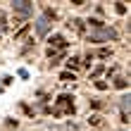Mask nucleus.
Wrapping results in <instances>:
<instances>
[{"label":"nucleus","instance_id":"nucleus-11","mask_svg":"<svg viewBox=\"0 0 131 131\" xmlns=\"http://www.w3.org/2000/svg\"><path fill=\"white\" fill-rule=\"evenodd\" d=\"M60 79H62V81H74V72H62Z\"/></svg>","mask_w":131,"mask_h":131},{"label":"nucleus","instance_id":"nucleus-12","mask_svg":"<svg viewBox=\"0 0 131 131\" xmlns=\"http://www.w3.org/2000/svg\"><path fill=\"white\" fill-rule=\"evenodd\" d=\"M105 72V69H103V64H98L95 69H93V74H91V76H93V79H95V76H100V74H103Z\"/></svg>","mask_w":131,"mask_h":131},{"label":"nucleus","instance_id":"nucleus-15","mask_svg":"<svg viewBox=\"0 0 131 131\" xmlns=\"http://www.w3.org/2000/svg\"><path fill=\"white\" fill-rule=\"evenodd\" d=\"M91 105H93V107H103V100H98V98H93V100H91Z\"/></svg>","mask_w":131,"mask_h":131},{"label":"nucleus","instance_id":"nucleus-1","mask_svg":"<svg viewBox=\"0 0 131 131\" xmlns=\"http://www.w3.org/2000/svg\"><path fill=\"white\" fill-rule=\"evenodd\" d=\"M117 38V31L114 29H107V26H100V29H93L88 34V41L91 43H100V41H114Z\"/></svg>","mask_w":131,"mask_h":131},{"label":"nucleus","instance_id":"nucleus-2","mask_svg":"<svg viewBox=\"0 0 131 131\" xmlns=\"http://www.w3.org/2000/svg\"><path fill=\"white\" fill-rule=\"evenodd\" d=\"M72 95H60L57 98V107H55V110H50L52 114H55V117H60V114H74V103H72Z\"/></svg>","mask_w":131,"mask_h":131},{"label":"nucleus","instance_id":"nucleus-10","mask_svg":"<svg viewBox=\"0 0 131 131\" xmlns=\"http://www.w3.org/2000/svg\"><path fill=\"white\" fill-rule=\"evenodd\" d=\"M110 55H112V50H110V48H100V50H98V57H103V60H105V57H110Z\"/></svg>","mask_w":131,"mask_h":131},{"label":"nucleus","instance_id":"nucleus-13","mask_svg":"<svg viewBox=\"0 0 131 131\" xmlns=\"http://www.w3.org/2000/svg\"><path fill=\"white\" fill-rule=\"evenodd\" d=\"M117 12L124 14V12H126V5H124V3H117Z\"/></svg>","mask_w":131,"mask_h":131},{"label":"nucleus","instance_id":"nucleus-7","mask_svg":"<svg viewBox=\"0 0 131 131\" xmlns=\"http://www.w3.org/2000/svg\"><path fill=\"white\" fill-rule=\"evenodd\" d=\"M79 64H81V60H79V57H72V60H67V67H69V69H79Z\"/></svg>","mask_w":131,"mask_h":131},{"label":"nucleus","instance_id":"nucleus-6","mask_svg":"<svg viewBox=\"0 0 131 131\" xmlns=\"http://www.w3.org/2000/svg\"><path fill=\"white\" fill-rule=\"evenodd\" d=\"M69 29H72L74 34H83V21L81 19H69V24H67Z\"/></svg>","mask_w":131,"mask_h":131},{"label":"nucleus","instance_id":"nucleus-16","mask_svg":"<svg viewBox=\"0 0 131 131\" xmlns=\"http://www.w3.org/2000/svg\"><path fill=\"white\" fill-rule=\"evenodd\" d=\"M95 86H98L100 91H105V88H107V83H105V81H95Z\"/></svg>","mask_w":131,"mask_h":131},{"label":"nucleus","instance_id":"nucleus-8","mask_svg":"<svg viewBox=\"0 0 131 131\" xmlns=\"http://www.w3.org/2000/svg\"><path fill=\"white\" fill-rule=\"evenodd\" d=\"M100 119H103L100 114H91V117H88V124H91V126H98V124H100Z\"/></svg>","mask_w":131,"mask_h":131},{"label":"nucleus","instance_id":"nucleus-3","mask_svg":"<svg viewBox=\"0 0 131 131\" xmlns=\"http://www.w3.org/2000/svg\"><path fill=\"white\" fill-rule=\"evenodd\" d=\"M55 19V12L52 10H45L43 12V17H38V21H36V34L38 36H45L48 34V29H50V21Z\"/></svg>","mask_w":131,"mask_h":131},{"label":"nucleus","instance_id":"nucleus-9","mask_svg":"<svg viewBox=\"0 0 131 131\" xmlns=\"http://www.w3.org/2000/svg\"><path fill=\"white\" fill-rule=\"evenodd\" d=\"M114 86L117 88H126V79L124 76H117V79H114Z\"/></svg>","mask_w":131,"mask_h":131},{"label":"nucleus","instance_id":"nucleus-14","mask_svg":"<svg viewBox=\"0 0 131 131\" xmlns=\"http://www.w3.org/2000/svg\"><path fill=\"white\" fill-rule=\"evenodd\" d=\"M26 31H29V26H21L19 31H17V38H21V36H26Z\"/></svg>","mask_w":131,"mask_h":131},{"label":"nucleus","instance_id":"nucleus-4","mask_svg":"<svg viewBox=\"0 0 131 131\" xmlns=\"http://www.w3.org/2000/svg\"><path fill=\"white\" fill-rule=\"evenodd\" d=\"M12 10H14V14H19V17H29V14L34 12V3L31 0H14Z\"/></svg>","mask_w":131,"mask_h":131},{"label":"nucleus","instance_id":"nucleus-5","mask_svg":"<svg viewBox=\"0 0 131 131\" xmlns=\"http://www.w3.org/2000/svg\"><path fill=\"white\" fill-rule=\"evenodd\" d=\"M64 45H67V41H64V36H60V34H55V36L50 38V48H48V57H52V55H55L57 50H62Z\"/></svg>","mask_w":131,"mask_h":131}]
</instances>
